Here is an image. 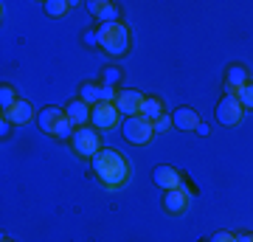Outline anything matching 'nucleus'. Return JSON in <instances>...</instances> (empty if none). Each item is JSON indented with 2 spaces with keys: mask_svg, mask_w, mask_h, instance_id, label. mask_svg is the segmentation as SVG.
<instances>
[{
  "mask_svg": "<svg viewBox=\"0 0 253 242\" xmlns=\"http://www.w3.org/2000/svg\"><path fill=\"white\" fill-rule=\"evenodd\" d=\"M93 175L104 183L107 189H118L124 186L126 178H129V163H126V158L118 149H101L96 158H93Z\"/></svg>",
  "mask_w": 253,
  "mask_h": 242,
  "instance_id": "nucleus-1",
  "label": "nucleus"
},
{
  "mask_svg": "<svg viewBox=\"0 0 253 242\" xmlns=\"http://www.w3.org/2000/svg\"><path fill=\"white\" fill-rule=\"evenodd\" d=\"M99 45L110 56H124L129 48V28L118 20V23H104L99 26Z\"/></svg>",
  "mask_w": 253,
  "mask_h": 242,
  "instance_id": "nucleus-2",
  "label": "nucleus"
},
{
  "mask_svg": "<svg viewBox=\"0 0 253 242\" xmlns=\"http://www.w3.org/2000/svg\"><path fill=\"white\" fill-rule=\"evenodd\" d=\"M73 144V152L82 155V158H96L101 152V141H99V133H96V127H79L71 138Z\"/></svg>",
  "mask_w": 253,
  "mask_h": 242,
  "instance_id": "nucleus-3",
  "label": "nucleus"
},
{
  "mask_svg": "<svg viewBox=\"0 0 253 242\" xmlns=\"http://www.w3.org/2000/svg\"><path fill=\"white\" fill-rule=\"evenodd\" d=\"M121 135H124L129 144H149V138L155 135V127H152V121L149 118H144V116H129V118H124V124H121Z\"/></svg>",
  "mask_w": 253,
  "mask_h": 242,
  "instance_id": "nucleus-4",
  "label": "nucleus"
},
{
  "mask_svg": "<svg viewBox=\"0 0 253 242\" xmlns=\"http://www.w3.org/2000/svg\"><path fill=\"white\" fill-rule=\"evenodd\" d=\"M217 121L222 127H234V124H239V118H242V104H239V99H236V93H225L222 99H219V104H217Z\"/></svg>",
  "mask_w": 253,
  "mask_h": 242,
  "instance_id": "nucleus-5",
  "label": "nucleus"
},
{
  "mask_svg": "<svg viewBox=\"0 0 253 242\" xmlns=\"http://www.w3.org/2000/svg\"><path fill=\"white\" fill-rule=\"evenodd\" d=\"M144 101H146V96L141 93V90H132V88H126V90H121L118 93V99H116V107H118V113L121 116H141V107H144Z\"/></svg>",
  "mask_w": 253,
  "mask_h": 242,
  "instance_id": "nucleus-6",
  "label": "nucleus"
},
{
  "mask_svg": "<svg viewBox=\"0 0 253 242\" xmlns=\"http://www.w3.org/2000/svg\"><path fill=\"white\" fill-rule=\"evenodd\" d=\"M116 121H118V107L116 104L99 101V104L90 110V124L96 127V130H110V127H116Z\"/></svg>",
  "mask_w": 253,
  "mask_h": 242,
  "instance_id": "nucleus-7",
  "label": "nucleus"
},
{
  "mask_svg": "<svg viewBox=\"0 0 253 242\" xmlns=\"http://www.w3.org/2000/svg\"><path fill=\"white\" fill-rule=\"evenodd\" d=\"M152 180L155 186L163 189V192H169V189H180V172L174 169V166H169V163H161V166H155L152 169Z\"/></svg>",
  "mask_w": 253,
  "mask_h": 242,
  "instance_id": "nucleus-8",
  "label": "nucleus"
},
{
  "mask_svg": "<svg viewBox=\"0 0 253 242\" xmlns=\"http://www.w3.org/2000/svg\"><path fill=\"white\" fill-rule=\"evenodd\" d=\"M163 208H166L169 214H183V211L189 208V192H186L183 186L163 192Z\"/></svg>",
  "mask_w": 253,
  "mask_h": 242,
  "instance_id": "nucleus-9",
  "label": "nucleus"
},
{
  "mask_svg": "<svg viewBox=\"0 0 253 242\" xmlns=\"http://www.w3.org/2000/svg\"><path fill=\"white\" fill-rule=\"evenodd\" d=\"M90 110H93L90 104H84L82 99H73L71 104H68V110H65V116H68V121L79 130V127H84L90 121Z\"/></svg>",
  "mask_w": 253,
  "mask_h": 242,
  "instance_id": "nucleus-10",
  "label": "nucleus"
},
{
  "mask_svg": "<svg viewBox=\"0 0 253 242\" xmlns=\"http://www.w3.org/2000/svg\"><path fill=\"white\" fill-rule=\"evenodd\" d=\"M172 124H174V130H197V124H200V116L194 113V107H177L172 113Z\"/></svg>",
  "mask_w": 253,
  "mask_h": 242,
  "instance_id": "nucleus-11",
  "label": "nucleus"
},
{
  "mask_svg": "<svg viewBox=\"0 0 253 242\" xmlns=\"http://www.w3.org/2000/svg\"><path fill=\"white\" fill-rule=\"evenodd\" d=\"M62 118H65V113H62L59 107H45L42 113H40V116H37V124H40V130H42V133L54 135Z\"/></svg>",
  "mask_w": 253,
  "mask_h": 242,
  "instance_id": "nucleus-12",
  "label": "nucleus"
},
{
  "mask_svg": "<svg viewBox=\"0 0 253 242\" xmlns=\"http://www.w3.org/2000/svg\"><path fill=\"white\" fill-rule=\"evenodd\" d=\"M3 116L9 118L11 124H26L28 118L34 116V104H31V101H26V99H17V104H14L11 110H6Z\"/></svg>",
  "mask_w": 253,
  "mask_h": 242,
  "instance_id": "nucleus-13",
  "label": "nucleus"
},
{
  "mask_svg": "<svg viewBox=\"0 0 253 242\" xmlns=\"http://www.w3.org/2000/svg\"><path fill=\"white\" fill-rule=\"evenodd\" d=\"M248 71H245L242 65H231L225 71V88H228V93H236L239 88H245L248 85Z\"/></svg>",
  "mask_w": 253,
  "mask_h": 242,
  "instance_id": "nucleus-14",
  "label": "nucleus"
},
{
  "mask_svg": "<svg viewBox=\"0 0 253 242\" xmlns=\"http://www.w3.org/2000/svg\"><path fill=\"white\" fill-rule=\"evenodd\" d=\"M79 99L84 101V104H90V107H96L101 101V85H93V82H84L79 88Z\"/></svg>",
  "mask_w": 253,
  "mask_h": 242,
  "instance_id": "nucleus-15",
  "label": "nucleus"
},
{
  "mask_svg": "<svg viewBox=\"0 0 253 242\" xmlns=\"http://www.w3.org/2000/svg\"><path fill=\"white\" fill-rule=\"evenodd\" d=\"M141 116L149 118V121H158V118L163 116V101L158 99V96H146L144 107H141Z\"/></svg>",
  "mask_w": 253,
  "mask_h": 242,
  "instance_id": "nucleus-16",
  "label": "nucleus"
},
{
  "mask_svg": "<svg viewBox=\"0 0 253 242\" xmlns=\"http://www.w3.org/2000/svg\"><path fill=\"white\" fill-rule=\"evenodd\" d=\"M68 9H71L68 0H45V14L48 17H62Z\"/></svg>",
  "mask_w": 253,
  "mask_h": 242,
  "instance_id": "nucleus-17",
  "label": "nucleus"
},
{
  "mask_svg": "<svg viewBox=\"0 0 253 242\" xmlns=\"http://www.w3.org/2000/svg\"><path fill=\"white\" fill-rule=\"evenodd\" d=\"M14 104H17L14 88H11V85H3V88H0V107H3V113H6V110H11Z\"/></svg>",
  "mask_w": 253,
  "mask_h": 242,
  "instance_id": "nucleus-18",
  "label": "nucleus"
},
{
  "mask_svg": "<svg viewBox=\"0 0 253 242\" xmlns=\"http://www.w3.org/2000/svg\"><path fill=\"white\" fill-rule=\"evenodd\" d=\"M236 99H239L242 110H253V82H248L245 88L236 90Z\"/></svg>",
  "mask_w": 253,
  "mask_h": 242,
  "instance_id": "nucleus-19",
  "label": "nucleus"
},
{
  "mask_svg": "<svg viewBox=\"0 0 253 242\" xmlns=\"http://www.w3.org/2000/svg\"><path fill=\"white\" fill-rule=\"evenodd\" d=\"M73 133H76V127L68 121V116L59 121V127H56V133H54V138H62V141H71L73 138Z\"/></svg>",
  "mask_w": 253,
  "mask_h": 242,
  "instance_id": "nucleus-20",
  "label": "nucleus"
},
{
  "mask_svg": "<svg viewBox=\"0 0 253 242\" xmlns=\"http://www.w3.org/2000/svg\"><path fill=\"white\" fill-rule=\"evenodd\" d=\"M104 23H118V9L113 3H104V9L99 14V26H104Z\"/></svg>",
  "mask_w": 253,
  "mask_h": 242,
  "instance_id": "nucleus-21",
  "label": "nucleus"
},
{
  "mask_svg": "<svg viewBox=\"0 0 253 242\" xmlns=\"http://www.w3.org/2000/svg\"><path fill=\"white\" fill-rule=\"evenodd\" d=\"M118 82H121V71H118V68H104V71H101V85L116 88Z\"/></svg>",
  "mask_w": 253,
  "mask_h": 242,
  "instance_id": "nucleus-22",
  "label": "nucleus"
},
{
  "mask_svg": "<svg viewBox=\"0 0 253 242\" xmlns=\"http://www.w3.org/2000/svg\"><path fill=\"white\" fill-rule=\"evenodd\" d=\"M152 127H155V133H166L169 127H174V124H172V116H166V113H163L158 121H152Z\"/></svg>",
  "mask_w": 253,
  "mask_h": 242,
  "instance_id": "nucleus-23",
  "label": "nucleus"
},
{
  "mask_svg": "<svg viewBox=\"0 0 253 242\" xmlns=\"http://www.w3.org/2000/svg\"><path fill=\"white\" fill-rule=\"evenodd\" d=\"M116 99H118L116 88H110V85H101V101H107V104H116Z\"/></svg>",
  "mask_w": 253,
  "mask_h": 242,
  "instance_id": "nucleus-24",
  "label": "nucleus"
},
{
  "mask_svg": "<svg viewBox=\"0 0 253 242\" xmlns=\"http://www.w3.org/2000/svg\"><path fill=\"white\" fill-rule=\"evenodd\" d=\"M101 9H104V3H101V0H87V11H90L93 17H99Z\"/></svg>",
  "mask_w": 253,
  "mask_h": 242,
  "instance_id": "nucleus-25",
  "label": "nucleus"
},
{
  "mask_svg": "<svg viewBox=\"0 0 253 242\" xmlns=\"http://www.w3.org/2000/svg\"><path fill=\"white\" fill-rule=\"evenodd\" d=\"M211 242H236V240H234L231 231H217L214 237H211Z\"/></svg>",
  "mask_w": 253,
  "mask_h": 242,
  "instance_id": "nucleus-26",
  "label": "nucleus"
},
{
  "mask_svg": "<svg viewBox=\"0 0 253 242\" xmlns=\"http://www.w3.org/2000/svg\"><path fill=\"white\" fill-rule=\"evenodd\" d=\"M84 43L87 45H99V31H84Z\"/></svg>",
  "mask_w": 253,
  "mask_h": 242,
  "instance_id": "nucleus-27",
  "label": "nucleus"
},
{
  "mask_svg": "<svg viewBox=\"0 0 253 242\" xmlns=\"http://www.w3.org/2000/svg\"><path fill=\"white\" fill-rule=\"evenodd\" d=\"M194 133H197V135H203V138H206V135L211 133V127H208L206 121H200V124H197V130H194Z\"/></svg>",
  "mask_w": 253,
  "mask_h": 242,
  "instance_id": "nucleus-28",
  "label": "nucleus"
},
{
  "mask_svg": "<svg viewBox=\"0 0 253 242\" xmlns=\"http://www.w3.org/2000/svg\"><path fill=\"white\" fill-rule=\"evenodd\" d=\"M236 242H251V234H234Z\"/></svg>",
  "mask_w": 253,
  "mask_h": 242,
  "instance_id": "nucleus-29",
  "label": "nucleus"
},
{
  "mask_svg": "<svg viewBox=\"0 0 253 242\" xmlns=\"http://www.w3.org/2000/svg\"><path fill=\"white\" fill-rule=\"evenodd\" d=\"M3 242H11V240H6V237H3Z\"/></svg>",
  "mask_w": 253,
  "mask_h": 242,
  "instance_id": "nucleus-30",
  "label": "nucleus"
},
{
  "mask_svg": "<svg viewBox=\"0 0 253 242\" xmlns=\"http://www.w3.org/2000/svg\"><path fill=\"white\" fill-rule=\"evenodd\" d=\"M251 242H253V234H251Z\"/></svg>",
  "mask_w": 253,
  "mask_h": 242,
  "instance_id": "nucleus-31",
  "label": "nucleus"
}]
</instances>
